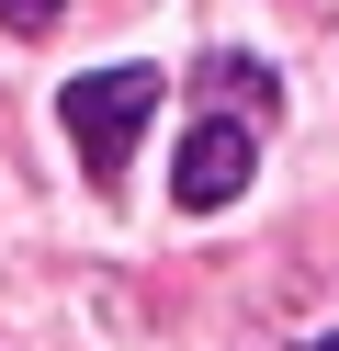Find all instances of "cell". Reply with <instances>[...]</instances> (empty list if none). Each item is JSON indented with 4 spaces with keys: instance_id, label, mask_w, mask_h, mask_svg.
I'll return each mask as SVG.
<instances>
[{
    "instance_id": "1",
    "label": "cell",
    "mask_w": 339,
    "mask_h": 351,
    "mask_svg": "<svg viewBox=\"0 0 339 351\" xmlns=\"http://www.w3.org/2000/svg\"><path fill=\"white\" fill-rule=\"evenodd\" d=\"M57 114H68V136H79V170L113 193L125 159H136V125L158 114V69H90V80L57 91Z\"/></svg>"
},
{
    "instance_id": "2",
    "label": "cell",
    "mask_w": 339,
    "mask_h": 351,
    "mask_svg": "<svg viewBox=\"0 0 339 351\" xmlns=\"http://www.w3.org/2000/svg\"><path fill=\"white\" fill-rule=\"evenodd\" d=\"M249 170H260L249 125H238V114H215V125H192V136H181V159H170V193H181L192 215H215V204H238V193H249Z\"/></svg>"
},
{
    "instance_id": "3",
    "label": "cell",
    "mask_w": 339,
    "mask_h": 351,
    "mask_svg": "<svg viewBox=\"0 0 339 351\" xmlns=\"http://www.w3.org/2000/svg\"><path fill=\"white\" fill-rule=\"evenodd\" d=\"M57 12H68V0H0V23H12V34H45Z\"/></svg>"
},
{
    "instance_id": "4",
    "label": "cell",
    "mask_w": 339,
    "mask_h": 351,
    "mask_svg": "<svg viewBox=\"0 0 339 351\" xmlns=\"http://www.w3.org/2000/svg\"><path fill=\"white\" fill-rule=\"evenodd\" d=\"M316 351H339V340H316Z\"/></svg>"
}]
</instances>
